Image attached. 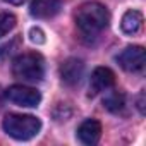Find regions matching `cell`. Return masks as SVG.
I'll return each instance as SVG.
<instances>
[{"label":"cell","instance_id":"obj_16","mask_svg":"<svg viewBox=\"0 0 146 146\" xmlns=\"http://www.w3.org/2000/svg\"><path fill=\"white\" fill-rule=\"evenodd\" d=\"M4 96H5V93L0 90V108H2V105H4Z\"/></svg>","mask_w":146,"mask_h":146},{"label":"cell","instance_id":"obj_11","mask_svg":"<svg viewBox=\"0 0 146 146\" xmlns=\"http://www.w3.org/2000/svg\"><path fill=\"white\" fill-rule=\"evenodd\" d=\"M103 105H105L107 110L117 113V112H120V110L124 108V105H125V96H124L120 91H112V93H108V95L105 96Z\"/></svg>","mask_w":146,"mask_h":146},{"label":"cell","instance_id":"obj_15","mask_svg":"<svg viewBox=\"0 0 146 146\" xmlns=\"http://www.w3.org/2000/svg\"><path fill=\"white\" fill-rule=\"evenodd\" d=\"M5 2H9L12 5H21V4H24V0H5Z\"/></svg>","mask_w":146,"mask_h":146},{"label":"cell","instance_id":"obj_5","mask_svg":"<svg viewBox=\"0 0 146 146\" xmlns=\"http://www.w3.org/2000/svg\"><path fill=\"white\" fill-rule=\"evenodd\" d=\"M119 65L127 72H139L144 67V48L143 46H127L122 53L117 55Z\"/></svg>","mask_w":146,"mask_h":146},{"label":"cell","instance_id":"obj_10","mask_svg":"<svg viewBox=\"0 0 146 146\" xmlns=\"http://www.w3.org/2000/svg\"><path fill=\"white\" fill-rule=\"evenodd\" d=\"M143 23H144V17L139 11H127L122 16L120 28L125 35H137L143 29Z\"/></svg>","mask_w":146,"mask_h":146},{"label":"cell","instance_id":"obj_7","mask_svg":"<svg viewBox=\"0 0 146 146\" xmlns=\"http://www.w3.org/2000/svg\"><path fill=\"white\" fill-rule=\"evenodd\" d=\"M83 72H84V64L79 58H67L60 65V78L69 86L78 84L83 78Z\"/></svg>","mask_w":146,"mask_h":146},{"label":"cell","instance_id":"obj_9","mask_svg":"<svg viewBox=\"0 0 146 146\" xmlns=\"http://www.w3.org/2000/svg\"><path fill=\"white\" fill-rule=\"evenodd\" d=\"M100 136H102V125L95 119L84 120L79 125V129H78V137L84 144H96L98 139H100Z\"/></svg>","mask_w":146,"mask_h":146},{"label":"cell","instance_id":"obj_4","mask_svg":"<svg viewBox=\"0 0 146 146\" xmlns=\"http://www.w3.org/2000/svg\"><path fill=\"white\" fill-rule=\"evenodd\" d=\"M5 98L9 102H12L14 105H19V107H38V103L41 102L40 91H36L35 88L23 86V84L11 86L5 91Z\"/></svg>","mask_w":146,"mask_h":146},{"label":"cell","instance_id":"obj_12","mask_svg":"<svg viewBox=\"0 0 146 146\" xmlns=\"http://www.w3.org/2000/svg\"><path fill=\"white\" fill-rule=\"evenodd\" d=\"M16 26V17L9 12H0V38L11 33Z\"/></svg>","mask_w":146,"mask_h":146},{"label":"cell","instance_id":"obj_1","mask_svg":"<svg viewBox=\"0 0 146 146\" xmlns=\"http://www.w3.org/2000/svg\"><path fill=\"white\" fill-rule=\"evenodd\" d=\"M110 21V14L105 5L98 2H86L76 12V26L84 38L98 36Z\"/></svg>","mask_w":146,"mask_h":146},{"label":"cell","instance_id":"obj_2","mask_svg":"<svg viewBox=\"0 0 146 146\" xmlns=\"http://www.w3.org/2000/svg\"><path fill=\"white\" fill-rule=\"evenodd\" d=\"M2 127L11 137H14L17 141H28L40 132L41 120L35 115L9 113V115H5V119L2 122Z\"/></svg>","mask_w":146,"mask_h":146},{"label":"cell","instance_id":"obj_3","mask_svg":"<svg viewBox=\"0 0 146 146\" xmlns=\"http://www.w3.org/2000/svg\"><path fill=\"white\" fill-rule=\"evenodd\" d=\"M12 74H14V78L28 81V83L41 81L45 76L43 57L40 53H33V52L19 55L12 64Z\"/></svg>","mask_w":146,"mask_h":146},{"label":"cell","instance_id":"obj_14","mask_svg":"<svg viewBox=\"0 0 146 146\" xmlns=\"http://www.w3.org/2000/svg\"><path fill=\"white\" fill-rule=\"evenodd\" d=\"M29 40L33 41V43H36V45H43L45 43V33L40 29V28H31L29 29Z\"/></svg>","mask_w":146,"mask_h":146},{"label":"cell","instance_id":"obj_8","mask_svg":"<svg viewBox=\"0 0 146 146\" xmlns=\"http://www.w3.org/2000/svg\"><path fill=\"white\" fill-rule=\"evenodd\" d=\"M29 11H31V16L38 19H50L58 14L60 0H33Z\"/></svg>","mask_w":146,"mask_h":146},{"label":"cell","instance_id":"obj_13","mask_svg":"<svg viewBox=\"0 0 146 146\" xmlns=\"http://www.w3.org/2000/svg\"><path fill=\"white\" fill-rule=\"evenodd\" d=\"M19 43H21V40H19V38H14L12 41L5 43L2 48H0V58H7V57L14 55V53H16V50L19 48Z\"/></svg>","mask_w":146,"mask_h":146},{"label":"cell","instance_id":"obj_6","mask_svg":"<svg viewBox=\"0 0 146 146\" xmlns=\"http://www.w3.org/2000/svg\"><path fill=\"white\" fill-rule=\"evenodd\" d=\"M115 84V74L108 69V67H96L91 74L90 79V93L91 95H98L105 90H110Z\"/></svg>","mask_w":146,"mask_h":146}]
</instances>
